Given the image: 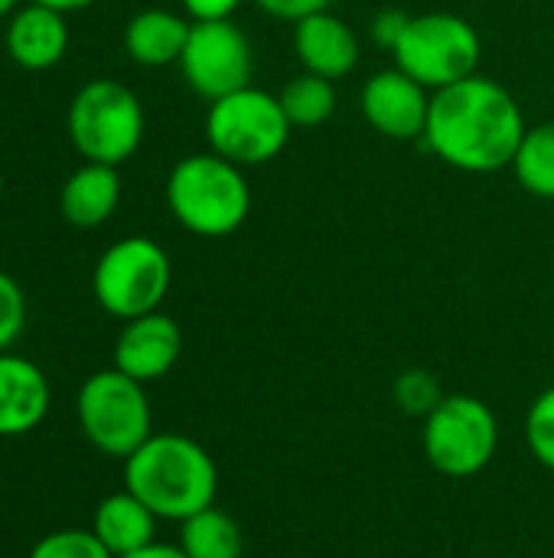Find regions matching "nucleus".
<instances>
[{
    "mask_svg": "<svg viewBox=\"0 0 554 558\" xmlns=\"http://www.w3.org/2000/svg\"><path fill=\"white\" fill-rule=\"evenodd\" d=\"M526 131L529 124L513 92L477 72L431 95L424 144L460 173H500L513 167Z\"/></svg>",
    "mask_w": 554,
    "mask_h": 558,
    "instance_id": "f257e3e1",
    "label": "nucleus"
},
{
    "mask_svg": "<svg viewBox=\"0 0 554 558\" xmlns=\"http://www.w3.org/2000/svg\"><path fill=\"white\" fill-rule=\"evenodd\" d=\"M124 487L144 500L157 520L183 523L216 504L219 468L196 438L153 432L124 461Z\"/></svg>",
    "mask_w": 554,
    "mask_h": 558,
    "instance_id": "f03ea898",
    "label": "nucleus"
},
{
    "mask_svg": "<svg viewBox=\"0 0 554 558\" xmlns=\"http://www.w3.org/2000/svg\"><path fill=\"white\" fill-rule=\"evenodd\" d=\"M170 216L199 239L235 235L251 216V186L245 167L219 157L216 150L186 154L167 177Z\"/></svg>",
    "mask_w": 554,
    "mask_h": 558,
    "instance_id": "7ed1b4c3",
    "label": "nucleus"
},
{
    "mask_svg": "<svg viewBox=\"0 0 554 558\" xmlns=\"http://www.w3.org/2000/svg\"><path fill=\"white\" fill-rule=\"evenodd\" d=\"M65 131L82 160L121 167L144 144L147 114L137 92L124 82L91 78L72 95Z\"/></svg>",
    "mask_w": 554,
    "mask_h": 558,
    "instance_id": "20e7f679",
    "label": "nucleus"
},
{
    "mask_svg": "<svg viewBox=\"0 0 554 558\" xmlns=\"http://www.w3.org/2000/svg\"><path fill=\"white\" fill-rule=\"evenodd\" d=\"M75 415L85 441L104 458L127 461L153 435L147 386L114 366L91 373L78 386Z\"/></svg>",
    "mask_w": 554,
    "mask_h": 558,
    "instance_id": "39448f33",
    "label": "nucleus"
},
{
    "mask_svg": "<svg viewBox=\"0 0 554 558\" xmlns=\"http://www.w3.org/2000/svg\"><path fill=\"white\" fill-rule=\"evenodd\" d=\"M173 284V262L167 248L147 235H124L111 242L91 271V294L114 320H134L160 311Z\"/></svg>",
    "mask_w": 554,
    "mask_h": 558,
    "instance_id": "423d86ee",
    "label": "nucleus"
},
{
    "mask_svg": "<svg viewBox=\"0 0 554 558\" xmlns=\"http://www.w3.org/2000/svg\"><path fill=\"white\" fill-rule=\"evenodd\" d=\"M392 59L428 92H441L477 75L483 59V43L477 26L447 10L415 13L392 49Z\"/></svg>",
    "mask_w": 554,
    "mask_h": 558,
    "instance_id": "0eeeda50",
    "label": "nucleus"
},
{
    "mask_svg": "<svg viewBox=\"0 0 554 558\" xmlns=\"http://www.w3.org/2000/svg\"><path fill=\"white\" fill-rule=\"evenodd\" d=\"M291 131L294 128L281 108V98L255 85L209 101L206 111L209 150L238 167H261L281 157Z\"/></svg>",
    "mask_w": 554,
    "mask_h": 558,
    "instance_id": "6e6552de",
    "label": "nucleus"
},
{
    "mask_svg": "<svg viewBox=\"0 0 554 558\" xmlns=\"http://www.w3.org/2000/svg\"><path fill=\"white\" fill-rule=\"evenodd\" d=\"M421 448L428 464L454 481L483 474L500 451V418L477 396H444L424 418Z\"/></svg>",
    "mask_w": 554,
    "mask_h": 558,
    "instance_id": "1a4fd4ad",
    "label": "nucleus"
},
{
    "mask_svg": "<svg viewBox=\"0 0 554 558\" xmlns=\"http://www.w3.org/2000/svg\"><path fill=\"white\" fill-rule=\"evenodd\" d=\"M183 82L206 101H219L255 78V46L235 20H202L189 26L180 56Z\"/></svg>",
    "mask_w": 554,
    "mask_h": 558,
    "instance_id": "9d476101",
    "label": "nucleus"
},
{
    "mask_svg": "<svg viewBox=\"0 0 554 558\" xmlns=\"http://www.w3.org/2000/svg\"><path fill=\"white\" fill-rule=\"evenodd\" d=\"M431 95L424 85H418L408 72L398 65L379 69L366 78L359 92V111L369 121L372 131H379L389 141H418L424 137L428 114H431Z\"/></svg>",
    "mask_w": 554,
    "mask_h": 558,
    "instance_id": "9b49d317",
    "label": "nucleus"
},
{
    "mask_svg": "<svg viewBox=\"0 0 554 558\" xmlns=\"http://www.w3.org/2000/svg\"><path fill=\"white\" fill-rule=\"evenodd\" d=\"M180 353H183L180 324L163 311H150L134 320H124L114 340V369L147 386L163 379L180 363Z\"/></svg>",
    "mask_w": 554,
    "mask_h": 558,
    "instance_id": "f8f14e48",
    "label": "nucleus"
},
{
    "mask_svg": "<svg viewBox=\"0 0 554 558\" xmlns=\"http://www.w3.org/2000/svg\"><path fill=\"white\" fill-rule=\"evenodd\" d=\"M291 26H294L291 43L304 72L323 75L330 82H340L356 72L362 59V43L343 16H336L333 10H320Z\"/></svg>",
    "mask_w": 554,
    "mask_h": 558,
    "instance_id": "ddd939ff",
    "label": "nucleus"
},
{
    "mask_svg": "<svg viewBox=\"0 0 554 558\" xmlns=\"http://www.w3.org/2000/svg\"><path fill=\"white\" fill-rule=\"evenodd\" d=\"M3 49L10 62H16L26 72H46L62 62L69 52V23L62 10L42 7L36 0L16 7L7 16L3 29Z\"/></svg>",
    "mask_w": 554,
    "mask_h": 558,
    "instance_id": "4468645a",
    "label": "nucleus"
},
{
    "mask_svg": "<svg viewBox=\"0 0 554 558\" xmlns=\"http://www.w3.org/2000/svg\"><path fill=\"white\" fill-rule=\"evenodd\" d=\"M52 405V389L33 360L20 353H0V438H20L36 432Z\"/></svg>",
    "mask_w": 554,
    "mask_h": 558,
    "instance_id": "2eb2a0df",
    "label": "nucleus"
},
{
    "mask_svg": "<svg viewBox=\"0 0 554 558\" xmlns=\"http://www.w3.org/2000/svg\"><path fill=\"white\" fill-rule=\"evenodd\" d=\"M121 206V173L111 163L85 160L59 190V216L75 229L104 226Z\"/></svg>",
    "mask_w": 554,
    "mask_h": 558,
    "instance_id": "dca6fc26",
    "label": "nucleus"
},
{
    "mask_svg": "<svg viewBox=\"0 0 554 558\" xmlns=\"http://www.w3.org/2000/svg\"><path fill=\"white\" fill-rule=\"evenodd\" d=\"M189 26H193V20L183 13H173L163 7H147L124 23V52L131 62H137L144 69L176 65L186 49Z\"/></svg>",
    "mask_w": 554,
    "mask_h": 558,
    "instance_id": "f3484780",
    "label": "nucleus"
},
{
    "mask_svg": "<svg viewBox=\"0 0 554 558\" xmlns=\"http://www.w3.org/2000/svg\"><path fill=\"white\" fill-rule=\"evenodd\" d=\"M157 517L144 500H137L127 487L118 494H108L91 517V533L101 539V546L114 558L131 556L157 543Z\"/></svg>",
    "mask_w": 554,
    "mask_h": 558,
    "instance_id": "a211bd4d",
    "label": "nucleus"
},
{
    "mask_svg": "<svg viewBox=\"0 0 554 558\" xmlns=\"http://www.w3.org/2000/svg\"><path fill=\"white\" fill-rule=\"evenodd\" d=\"M189 558H242L245 536L232 513L219 510L216 504L199 510L196 517L180 523V543Z\"/></svg>",
    "mask_w": 554,
    "mask_h": 558,
    "instance_id": "6ab92c4d",
    "label": "nucleus"
},
{
    "mask_svg": "<svg viewBox=\"0 0 554 558\" xmlns=\"http://www.w3.org/2000/svg\"><path fill=\"white\" fill-rule=\"evenodd\" d=\"M281 108L291 121V128H320L336 114V82L313 75V72H300L294 75L281 92Z\"/></svg>",
    "mask_w": 554,
    "mask_h": 558,
    "instance_id": "aec40b11",
    "label": "nucleus"
},
{
    "mask_svg": "<svg viewBox=\"0 0 554 558\" xmlns=\"http://www.w3.org/2000/svg\"><path fill=\"white\" fill-rule=\"evenodd\" d=\"M519 186L539 199H554V121L532 124L509 167Z\"/></svg>",
    "mask_w": 554,
    "mask_h": 558,
    "instance_id": "412c9836",
    "label": "nucleus"
},
{
    "mask_svg": "<svg viewBox=\"0 0 554 558\" xmlns=\"http://www.w3.org/2000/svg\"><path fill=\"white\" fill-rule=\"evenodd\" d=\"M392 396L398 402V409L405 415H415V418H428L441 402H444V386L441 379L431 373V369H421V366H411L405 373H398L395 386H392Z\"/></svg>",
    "mask_w": 554,
    "mask_h": 558,
    "instance_id": "4be33fe9",
    "label": "nucleus"
},
{
    "mask_svg": "<svg viewBox=\"0 0 554 558\" xmlns=\"http://www.w3.org/2000/svg\"><path fill=\"white\" fill-rule=\"evenodd\" d=\"M26 558H114L88 530H56L33 543Z\"/></svg>",
    "mask_w": 554,
    "mask_h": 558,
    "instance_id": "5701e85b",
    "label": "nucleus"
},
{
    "mask_svg": "<svg viewBox=\"0 0 554 558\" xmlns=\"http://www.w3.org/2000/svg\"><path fill=\"white\" fill-rule=\"evenodd\" d=\"M526 441H529L532 458L542 468L554 471V386H549L529 405V415H526Z\"/></svg>",
    "mask_w": 554,
    "mask_h": 558,
    "instance_id": "b1692460",
    "label": "nucleus"
},
{
    "mask_svg": "<svg viewBox=\"0 0 554 558\" xmlns=\"http://www.w3.org/2000/svg\"><path fill=\"white\" fill-rule=\"evenodd\" d=\"M26 327V294L20 281L0 271V353H7Z\"/></svg>",
    "mask_w": 554,
    "mask_h": 558,
    "instance_id": "393cba45",
    "label": "nucleus"
},
{
    "mask_svg": "<svg viewBox=\"0 0 554 558\" xmlns=\"http://www.w3.org/2000/svg\"><path fill=\"white\" fill-rule=\"evenodd\" d=\"M408 20H411V13H405V10H395V7L379 10V13L372 16V23H369V36H372V43H376L379 49L392 52V49L398 46V39H402V33H405Z\"/></svg>",
    "mask_w": 554,
    "mask_h": 558,
    "instance_id": "a878e982",
    "label": "nucleus"
},
{
    "mask_svg": "<svg viewBox=\"0 0 554 558\" xmlns=\"http://www.w3.org/2000/svg\"><path fill=\"white\" fill-rule=\"evenodd\" d=\"M255 3L268 16L287 20V23H297V20H304L310 13H320V10H333V0H255Z\"/></svg>",
    "mask_w": 554,
    "mask_h": 558,
    "instance_id": "bb28decb",
    "label": "nucleus"
},
{
    "mask_svg": "<svg viewBox=\"0 0 554 558\" xmlns=\"http://www.w3.org/2000/svg\"><path fill=\"white\" fill-rule=\"evenodd\" d=\"M242 3L245 0H180L183 13L193 23H202V20H232L242 10Z\"/></svg>",
    "mask_w": 554,
    "mask_h": 558,
    "instance_id": "cd10ccee",
    "label": "nucleus"
},
{
    "mask_svg": "<svg viewBox=\"0 0 554 558\" xmlns=\"http://www.w3.org/2000/svg\"><path fill=\"white\" fill-rule=\"evenodd\" d=\"M121 558H189L180 546H173V543H150L147 549H140V553H131V556H121Z\"/></svg>",
    "mask_w": 554,
    "mask_h": 558,
    "instance_id": "c85d7f7f",
    "label": "nucleus"
},
{
    "mask_svg": "<svg viewBox=\"0 0 554 558\" xmlns=\"http://www.w3.org/2000/svg\"><path fill=\"white\" fill-rule=\"evenodd\" d=\"M36 3L52 7V10H62V13H75V10H85V7H91L98 0H36Z\"/></svg>",
    "mask_w": 554,
    "mask_h": 558,
    "instance_id": "c756f323",
    "label": "nucleus"
},
{
    "mask_svg": "<svg viewBox=\"0 0 554 558\" xmlns=\"http://www.w3.org/2000/svg\"><path fill=\"white\" fill-rule=\"evenodd\" d=\"M16 7H23L20 0H0V20H7Z\"/></svg>",
    "mask_w": 554,
    "mask_h": 558,
    "instance_id": "7c9ffc66",
    "label": "nucleus"
},
{
    "mask_svg": "<svg viewBox=\"0 0 554 558\" xmlns=\"http://www.w3.org/2000/svg\"><path fill=\"white\" fill-rule=\"evenodd\" d=\"M0 196H3V173H0Z\"/></svg>",
    "mask_w": 554,
    "mask_h": 558,
    "instance_id": "2f4dec72",
    "label": "nucleus"
}]
</instances>
